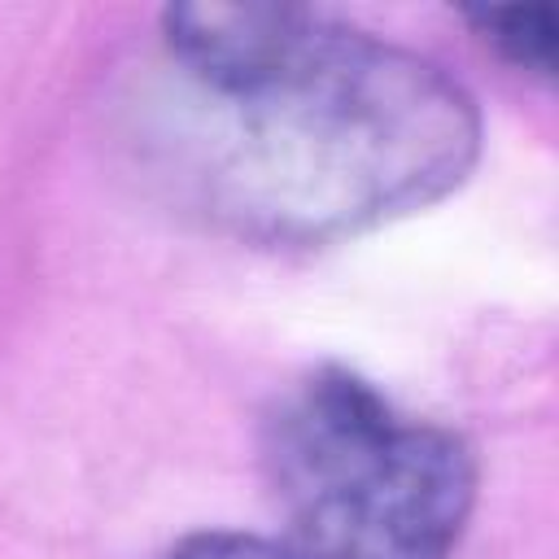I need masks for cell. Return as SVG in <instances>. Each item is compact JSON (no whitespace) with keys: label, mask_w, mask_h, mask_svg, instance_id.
Returning a JSON list of instances; mask_svg holds the SVG:
<instances>
[{"label":"cell","mask_w":559,"mask_h":559,"mask_svg":"<svg viewBox=\"0 0 559 559\" xmlns=\"http://www.w3.org/2000/svg\"><path fill=\"white\" fill-rule=\"evenodd\" d=\"M140 148L218 227L319 245L459 188L480 114L437 61L332 13L179 4L162 13Z\"/></svg>","instance_id":"1"},{"label":"cell","mask_w":559,"mask_h":559,"mask_svg":"<svg viewBox=\"0 0 559 559\" xmlns=\"http://www.w3.org/2000/svg\"><path fill=\"white\" fill-rule=\"evenodd\" d=\"M262 472L284 542L306 559H450L476 502L467 441L345 367L310 371L275 402Z\"/></svg>","instance_id":"2"},{"label":"cell","mask_w":559,"mask_h":559,"mask_svg":"<svg viewBox=\"0 0 559 559\" xmlns=\"http://www.w3.org/2000/svg\"><path fill=\"white\" fill-rule=\"evenodd\" d=\"M162 559H306L288 542H266L249 533H197L179 546H170Z\"/></svg>","instance_id":"4"},{"label":"cell","mask_w":559,"mask_h":559,"mask_svg":"<svg viewBox=\"0 0 559 559\" xmlns=\"http://www.w3.org/2000/svg\"><path fill=\"white\" fill-rule=\"evenodd\" d=\"M467 22L480 31L485 44H493L511 66L533 70L542 79L555 74V48H559V17L550 4H515V9H476Z\"/></svg>","instance_id":"3"}]
</instances>
